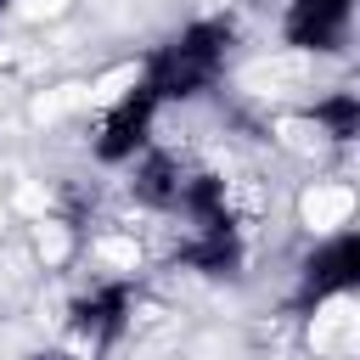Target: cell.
Wrapping results in <instances>:
<instances>
[{"label":"cell","mask_w":360,"mask_h":360,"mask_svg":"<svg viewBox=\"0 0 360 360\" xmlns=\"http://www.w3.org/2000/svg\"><path fill=\"white\" fill-rule=\"evenodd\" d=\"M28 360H73L68 349H39V354H28Z\"/></svg>","instance_id":"cell-5"},{"label":"cell","mask_w":360,"mask_h":360,"mask_svg":"<svg viewBox=\"0 0 360 360\" xmlns=\"http://www.w3.org/2000/svg\"><path fill=\"white\" fill-rule=\"evenodd\" d=\"M292 219L309 231V236H338V231H354V186L343 174H309L292 197Z\"/></svg>","instance_id":"cell-3"},{"label":"cell","mask_w":360,"mask_h":360,"mask_svg":"<svg viewBox=\"0 0 360 360\" xmlns=\"http://www.w3.org/2000/svg\"><path fill=\"white\" fill-rule=\"evenodd\" d=\"M79 0H6V28H22V34H45L56 22L73 17Z\"/></svg>","instance_id":"cell-4"},{"label":"cell","mask_w":360,"mask_h":360,"mask_svg":"<svg viewBox=\"0 0 360 360\" xmlns=\"http://www.w3.org/2000/svg\"><path fill=\"white\" fill-rule=\"evenodd\" d=\"M276 28H281V51H298V56L326 62V56H338L349 45L354 0H281Z\"/></svg>","instance_id":"cell-1"},{"label":"cell","mask_w":360,"mask_h":360,"mask_svg":"<svg viewBox=\"0 0 360 360\" xmlns=\"http://www.w3.org/2000/svg\"><path fill=\"white\" fill-rule=\"evenodd\" d=\"M354 270H360V242L354 231H338V236H315V248L298 259V287H292V304L298 315L332 292H354Z\"/></svg>","instance_id":"cell-2"}]
</instances>
